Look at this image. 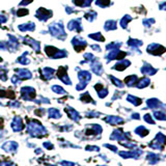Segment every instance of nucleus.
Wrapping results in <instances>:
<instances>
[{
  "label": "nucleus",
  "instance_id": "obj_1",
  "mask_svg": "<svg viewBox=\"0 0 166 166\" xmlns=\"http://www.w3.org/2000/svg\"><path fill=\"white\" fill-rule=\"evenodd\" d=\"M49 30H50L51 34L53 36H56L60 39H66L67 34L64 32V25L61 24V23H53L49 26Z\"/></svg>",
  "mask_w": 166,
  "mask_h": 166
},
{
  "label": "nucleus",
  "instance_id": "obj_3",
  "mask_svg": "<svg viewBox=\"0 0 166 166\" xmlns=\"http://www.w3.org/2000/svg\"><path fill=\"white\" fill-rule=\"evenodd\" d=\"M78 27H80V23H79V20H72L70 23H69L68 25V28L70 29V30H77V31H80L81 29L78 28Z\"/></svg>",
  "mask_w": 166,
  "mask_h": 166
},
{
  "label": "nucleus",
  "instance_id": "obj_8",
  "mask_svg": "<svg viewBox=\"0 0 166 166\" xmlns=\"http://www.w3.org/2000/svg\"><path fill=\"white\" fill-rule=\"evenodd\" d=\"M31 1H32V0H23L21 5H26V4H28V3H30Z\"/></svg>",
  "mask_w": 166,
  "mask_h": 166
},
{
  "label": "nucleus",
  "instance_id": "obj_6",
  "mask_svg": "<svg viewBox=\"0 0 166 166\" xmlns=\"http://www.w3.org/2000/svg\"><path fill=\"white\" fill-rule=\"evenodd\" d=\"M25 15H28V11H27V9H19V11H18V16H19V17L25 16Z\"/></svg>",
  "mask_w": 166,
  "mask_h": 166
},
{
  "label": "nucleus",
  "instance_id": "obj_5",
  "mask_svg": "<svg viewBox=\"0 0 166 166\" xmlns=\"http://www.w3.org/2000/svg\"><path fill=\"white\" fill-rule=\"evenodd\" d=\"M53 92H57V94H64V92H66L64 88H61L60 86H58V85L53 86Z\"/></svg>",
  "mask_w": 166,
  "mask_h": 166
},
{
  "label": "nucleus",
  "instance_id": "obj_2",
  "mask_svg": "<svg viewBox=\"0 0 166 166\" xmlns=\"http://www.w3.org/2000/svg\"><path fill=\"white\" fill-rule=\"evenodd\" d=\"M35 16H36L39 20H42V21H46V20H48V18H50L51 16H52V13H51L50 11H47V9H41L36 11V15Z\"/></svg>",
  "mask_w": 166,
  "mask_h": 166
},
{
  "label": "nucleus",
  "instance_id": "obj_7",
  "mask_svg": "<svg viewBox=\"0 0 166 166\" xmlns=\"http://www.w3.org/2000/svg\"><path fill=\"white\" fill-rule=\"evenodd\" d=\"M4 22H6V17L0 15V24H1V23H4Z\"/></svg>",
  "mask_w": 166,
  "mask_h": 166
},
{
  "label": "nucleus",
  "instance_id": "obj_4",
  "mask_svg": "<svg viewBox=\"0 0 166 166\" xmlns=\"http://www.w3.org/2000/svg\"><path fill=\"white\" fill-rule=\"evenodd\" d=\"M34 26L35 25L33 24L32 22H28V23H25V24H23V25H20L19 28H20V30H22V31H28V30L32 31L33 29H34Z\"/></svg>",
  "mask_w": 166,
  "mask_h": 166
}]
</instances>
